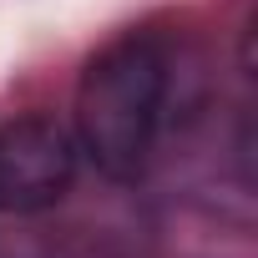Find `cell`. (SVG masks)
Segmentation results:
<instances>
[{"label": "cell", "mask_w": 258, "mask_h": 258, "mask_svg": "<svg viewBox=\"0 0 258 258\" xmlns=\"http://www.w3.org/2000/svg\"><path fill=\"white\" fill-rule=\"evenodd\" d=\"M172 96V61L157 36H121L101 46L76 86V147L111 182H137L152 167Z\"/></svg>", "instance_id": "obj_1"}, {"label": "cell", "mask_w": 258, "mask_h": 258, "mask_svg": "<svg viewBox=\"0 0 258 258\" xmlns=\"http://www.w3.org/2000/svg\"><path fill=\"white\" fill-rule=\"evenodd\" d=\"M81 167L76 132L56 116H16L0 126V213L31 218L56 208Z\"/></svg>", "instance_id": "obj_2"}]
</instances>
